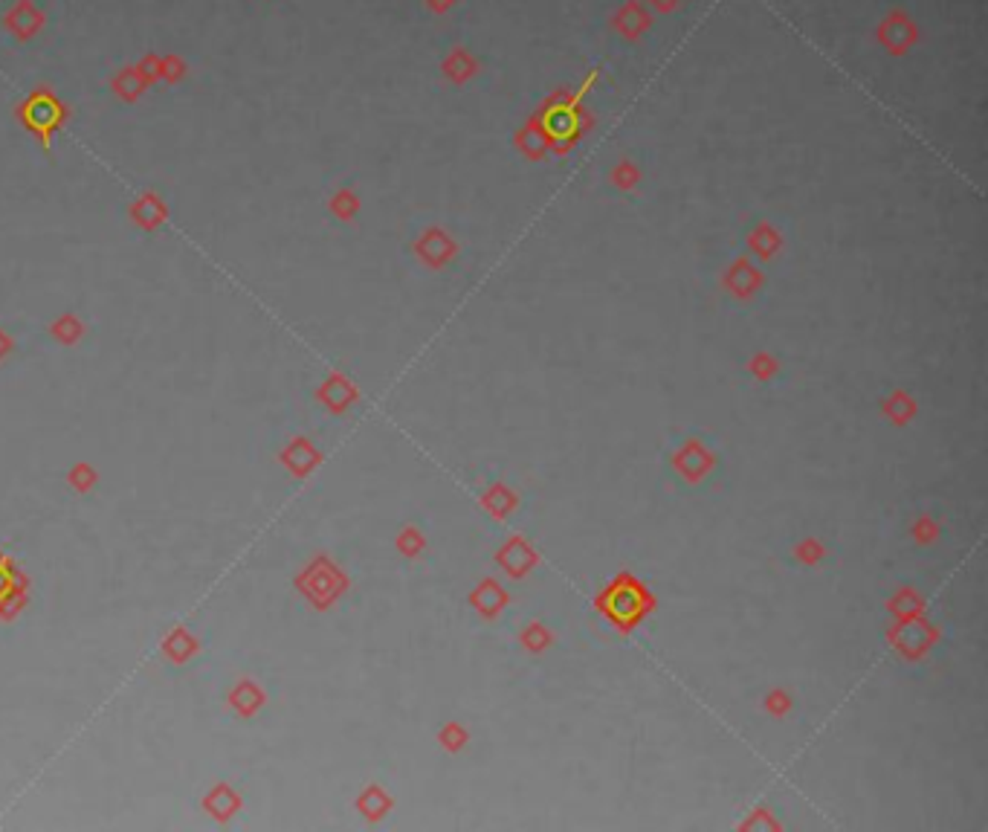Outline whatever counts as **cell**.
I'll return each mask as SVG.
<instances>
[{
    "label": "cell",
    "instance_id": "obj_1",
    "mask_svg": "<svg viewBox=\"0 0 988 832\" xmlns=\"http://www.w3.org/2000/svg\"><path fill=\"white\" fill-rule=\"evenodd\" d=\"M603 607L615 618V621L632 624L635 618H641V612H644V592L629 580L615 583L609 589V595L603 598Z\"/></svg>",
    "mask_w": 988,
    "mask_h": 832
},
{
    "label": "cell",
    "instance_id": "obj_2",
    "mask_svg": "<svg viewBox=\"0 0 988 832\" xmlns=\"http://www.w3.org/2000/svg\"><path fill=\"white\" fill-rule=\"evenodd\" d=\"M15 595H18V574L6 557H0V603H9Z\"/></svg>",
    "mask_w": 988,
    "mask_h": 832
}]
</instances>
